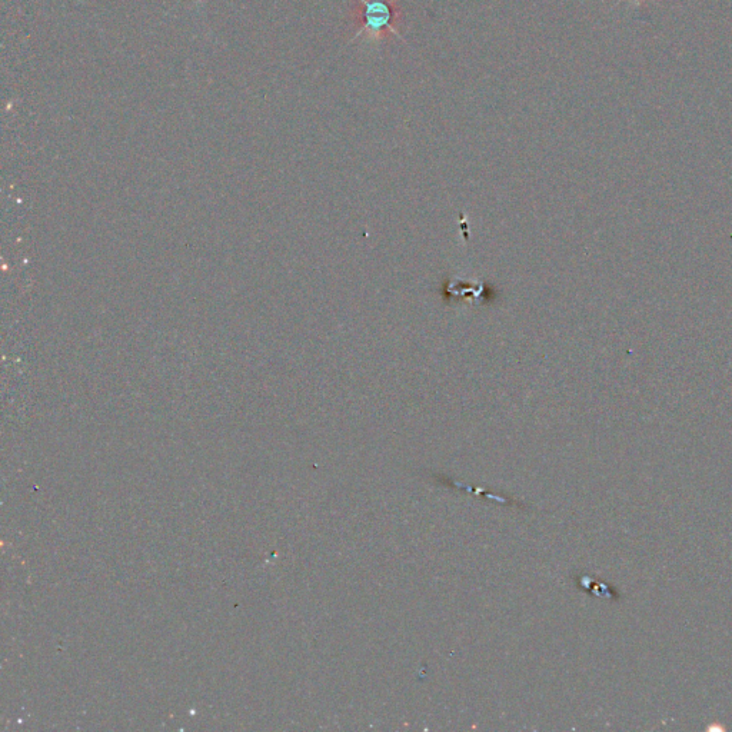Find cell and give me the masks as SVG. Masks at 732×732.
<instances>
[{
    "mask_svg": "<svg viewBox=\"0 0 732 732\" xmlns=\"http://www.w3.org/2000/svg\"><path fill=\"white\" fill-rule=\"evenodd\" d=\"M359 5L362 8L359 12L362 26L349 43L362 35L368 36L371 41H381L387 36L388 31L401 38L394 26V23L397 22L394 0H359Z\"/></svg>",
    "mask_w": 732,
    "mask_h": 732,
    "instance_id": "1",
    "label": "cell"
},
{
    "mask_svg": "<svg viewBox=\"0 0 732 732\" xmlns=\"http://www.w3.org/2000/svg\"><path fill=\"white\" fill-rule=\"evenodd\" d=\"M178 2H182V0H178ZM196 2H202V0H196Z\"/></svg>",
    "mask_w": 732,
    "mask_h": 732,
    "instance_id": "2",
    "label": "cell"
},
{
    "mask_svg": "<svg viewBox=\"0 0 732 732\" xmlns=\"http://www.w3.org/2000/svg\"><path fill=\"white\" fill-rule=\"evenodd\" d=\"M634 2H635V0H634ZM637 2H641V0H637Z\"/></svg>",
    "mask_w": 732,
    "mask_h": 732,
    "instance_id": "3",
    "label": "cell"
}]
</instances>
